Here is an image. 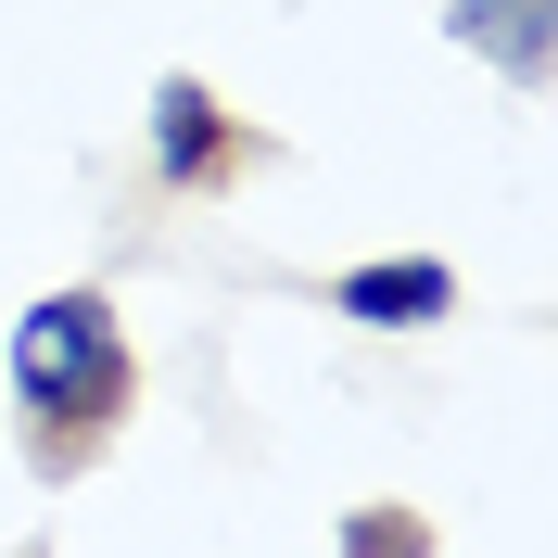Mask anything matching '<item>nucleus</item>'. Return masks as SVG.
Segmentation results:
<instances>
[{
  "label": "nucleus",
  "mask_w": 558,
  "mask_h": 558,
  "mask_svg": "<svg viewBox=\"0 0 558 558\" xmlns=\"http://www.w3.org/2000/svg\"><path fill=\"white\" fill-rule=\"evenodd\" d=\"M0 381L26 407V457L38 470H76L140 393V343H128V317H114V292H89V279L38 292L13 317V343H0Z\"/></svg>",
  "instance_id": "nucleus-1"
},
{
  "label": "nucleus",
  "mask_w": 558,
  "mask_h": 558,
  "mask_svg": "<svg viewBox=\"0 0 558 558\" xmlns=\"http://www.w3.org/2000/svg\"><path fill=\"white\" fill-rule=\"evenodd\" d=\"M242 153H254V128L216 102L204 76H153V178L166 191H229Z\"/></svg>",
  "instance_id": "nucleus-2"
},
{
  "label": "nucleus",
  "mask_w": 558,
  "mask_h": 558,
  "mask_svg": "<svg viewBox=\"0 0 558 558\" xmlns=\"http://www.w3.org/2000/svg\"><path fill=\"white\" fill-rule=\"evenodd\" d=\"M330 317H355V330H432V317H457V267L445 254H368V267L330 279Z\"/></svg>",
  "instance_id": "nucleus-3"
},
{
  "label": "nucleus",
  "mask_w": 558,
  "mask_h": 558,
  "mask_svg": "<svg viewBox=\"0 0 558 558\" xmlns=\"http://www.w3.org/2000/svg\"><path fill=\"white\" fill-rule=\"evenodd\" d=\"M445 38L483 51L508 89H546L558 76V0H445Z\"/></svg>",
  "instance_id": "nucleus-4"
},
{
  "label": "nucleus",
  "mask_w": 558,
  "mask_h": 558,
  "mask_svg": "<svg viewBox=\"0 0 558 558\" xmlns=\"http://www.w3.org/2000/svg\"><path fill=\"white\" fill-rule=\"evenodd\" d=\"M330 546L343 558H432V521H418V508H355Z\"/></svg>",
  "instance_id": "nucleus-5"
}]
</instances>
